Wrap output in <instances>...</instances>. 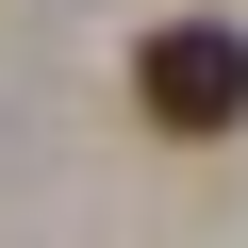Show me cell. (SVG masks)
<instances>
[{
    "label": "cell",
    "mask_w": 248,
    "mask_h": 248,
    "mask_svg": "<svg viewBox=\"0 0 248 248\" xmlns=\"http://www.w3.org/2000/svg\"><path fill=\"white\" fill-rule=\"evenodd\" d=\"M133 99H149V133H166V149L248 133V33H232V17H166V33L133 50Z\"/></svg>",
    "instance_id": "6da1fadb"
}]
</instances>
